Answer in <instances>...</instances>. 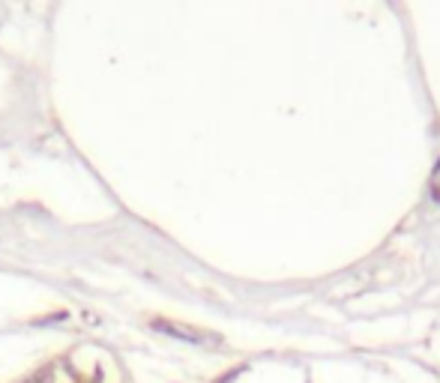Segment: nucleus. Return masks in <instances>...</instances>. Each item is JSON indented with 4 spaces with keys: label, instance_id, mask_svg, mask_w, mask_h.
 <instances>
[{
    "label": "nucleus",
    "instance_id": "1",
    "mask_svg": "<svg viewBox=\"0 0 440 383\" xmlns=\"http://www.w3.org/2000/svg\"><path fill=\"white\" fill-rule=\"evenodd\" d=\"M27 383H51V371H42V375H36L33 380H27Z\"/></svg>",
    "mask_w": 440,
    "mask_h": 383
}]
</instances>
